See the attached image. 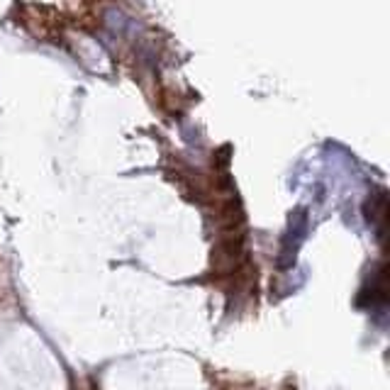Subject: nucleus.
Instances as JSON below:
<instances>
[]
</instances>
